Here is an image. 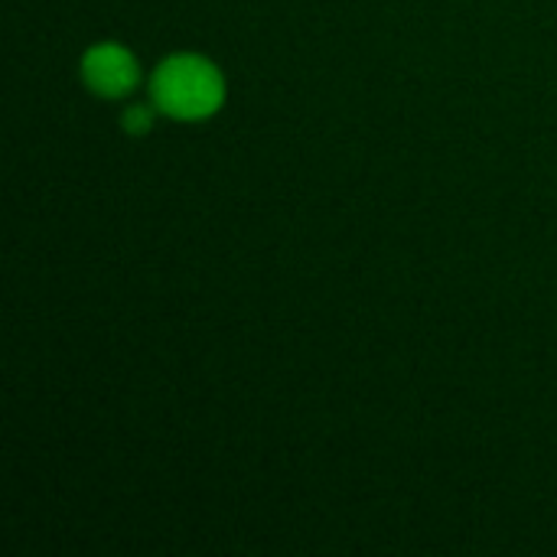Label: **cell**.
<instances>
[{
	"label": "cell",
	"instance_id": "6da1fadb",
	"mask_svg": "<svg viewBox=\"0 0 557 557\" xmlns=\"http://www.w3.org/2000/svg\"><path fill=\"white\" fill-rule=\"evenodd\" d=\"M225 98L222 75L199 55H173L153 75V101L163 114L180 121H199L219 111Z\"/></svg>",
	"mask_w": 557,
	"mask_h": 557
},
{
	"label": "cell",
	"instance_id": "7a4b0ae2",
	"mask_svg": "<svg viewBox=\"0 0 557 557\" xmlns=\"http://www.w3.org/2000/svg\"><path fill=\"white\" fill-rule=\"evenodd\" d=\"M82 72H85V82L98 95H108V98H117V95L131 91L134 82H137V62L117 42H101V46L88 49L85 59H82Z\"/></svg>",
	"mask_w": 557,
	"mask_h": 557
},
{
	"label": "cell",
	"instance_id": "3957f363",
	"mask_svg": "<svg viewBox=\"0 0 557 557\" xmlns=\"http://www.w3.org/2000/svg\"><path fill=\"white\" fill-rule=\"evenodd\" d=\"M150 121H153V117H150L147 108H131L127 117H124V127H127L131 134H144V131L150 127Z\"/></svg>",
	"mask_w": 557,
	"mask_h": 557
}]
</instances>
